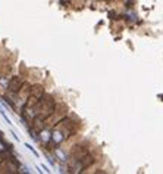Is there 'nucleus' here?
Here are the masks:
<instances>
[{
    "label": "nucleus",
    "instance_id": "nucleus-1",
    "mask_svg": "<svg viewBox=\"0 0 163 174\" xmlns=\"http://www.w3.org/2000/svg\"><path fill=\"white\" fill-rule=\"evenodd\" d=\"M35 111H37V120H41L46 121L47 118H50L55 111H56V103H55V99L48 94H44L38 103L35 105Z\"/></svg>",
    "mask_w": 163,
    "mask_h": 174
},
{
    "label": "nucleus",
    "instance_id": "nucleus-2",
    "mask_svg": "<svg viewBox=\"0 0 163 174\" xmlns=\"http://www.w3.org/2000/svg\"><path fill=\"white\" fill-rule=\"evenodd\" d=\"M24 87V81L21 77L15 75V77H12L9 80V87H7V90L12 93V94H18L21 92V89Z\"/></svg>",
    "mask_w": 163,
    "mask_h": 174
},
{
    "label": "nucleus",
    "instance_id": "nucleus-3",
    "mask_svg": "<svg viewBox=\"0 0 163 174\" xmlns=\"http://www.w3.org/2000/svg\"><path fill=\"white\" fill-rule=\"evenodd\" d=\"M55 154H56V155L59 156V159H60V161H63V162H66V159H68V156H66V155H65L63 152H62L60 149H57V147H56V151H55Z\"/></svg>",
    "mask_w": 163,
    "mask_h": 174
},
{
    "label": "nucleus",
    "instance_id": "nucleus-4",
    "mask_svg": "<svg viewBox=\"0 0 163 174\" xmlns=\"http://www.w3.org/2000/svg\"><path fill=\"white\" fill-rule=\"evenodd\" d=\"M7 158H9V155H7L5 151H0V165H2L3 162H6Z\"/></svg>",
    "mask_w": 163,
    "mask_h": 174
},
{
    "label": "nucleus",
    "instance_id": "nucleus-5",
    "mask_svg": "<svg viewBox=\"0 0 163 174\" xmlns=\"http://www.w3.org/2000/svg\"><path fill=\"white\" fill-rule=\"evenodd\" d=\"M25 146H27V149H30V151H31V152H32L35 156H38V152H37V151H35V149H34V147L30 145V143H25Z\"/></svg>",
    "mask_w": 163,
    "mask_h": 174
}]
</instances>
